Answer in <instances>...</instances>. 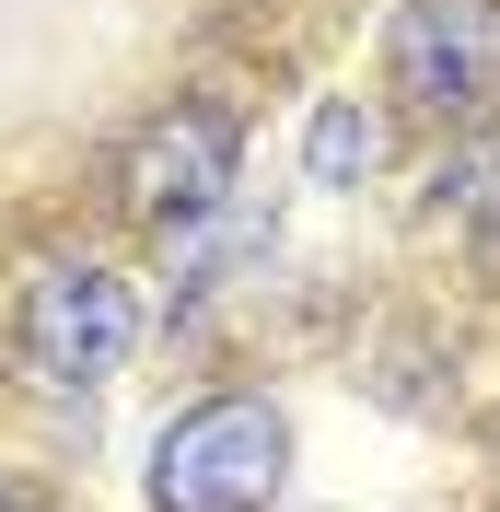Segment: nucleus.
<instances>
[{
	"label": "nucleus",
	"instance_id": "obj_1",
	"mask_svg": "<svg viewBox=\"0 0 500 512\" xmlns=\"http://www.w3.org/2000/svg\"><path fill=\"white\" fill-rule=\"evenodd\" d=\"M140 350V291L82 245H47L12 280V361L35 384H59V396H94L117 361Z\"/></svg>",
	"mask_w": 500,
	"mask_h": 512
},
{
	"label": "nucleus",
	"instance_id": "obj_2",
	"mask_svg": "<svg viewBox=\"0 0 500 512\" xmlns=\"http://www.w3.org/2000/svg\"><path fill=\"white\" fill-rule=\"evenodd\" d=\"M233 175H245V128H233V105L175 94L163 117L128 128V152H117V210H128V233L187 245V233H210L221 210H233Z\"/></svg>",
	"mask_w": 500,
	"mask_h": 512
},
{
	"label": "nucleus",
	"instance_id": "obj_3",
	"mask_svg": "<svg viewBox=\"0 0 500 512\" xmlns=\"http://www.w3.org/2000/svg\"><path fill=\"white\" fill-rule=\"evenodd\" d=\"M291 419L268 396H198L152 443V512H280Z\"/></svg>",
	"mask_w": 500,
	"mask_h": 512
},
{
	"label": "nucleus",
	"instance_id": "obj_4",
	"mask_svg": "<svg viewBox=\"0 0 500 512\" xmlns=\"http://www.w3.org/2000/svg\"><path fill=\"white\" fill-rule=\"evenodd\" d=\"M384 82L419 128H477L500 105V0H407L384 35Z\"/></svg>",
	"mask_w": 500,
	"mask_h": 512
},
{
	"label": "nucleus",
	"instance_id": "obj_5",
	"mask_svg": "<svg viewBox=\"0 0 500 512\" xmlns=\"http://www.w3.org/2000/svg\"><path fill=\"white\" fill-rule=\"evenodd\" d=\"M431 233H466L477 256H500V140H442V163H431Z\"/></svg>",
	"mask_w": 500,
	"mask_h": 512
},
{
	"label": "nucleus",
	"instance_id": "obj_6",
	"mask_svg": "<svg viewBox=\"0 0 500 512\" xmlns=\"http://www.w3.org/2000/svg\"><path fill=\"white\" fill-rule=\"evenodd\" d=\"M303 163H314V187H373L384 175V117L373 105H314V128H303Z\"/></svg>",
	"mask_w": 500,
	"mask_h": 512
},
{
	"label": "nucleus",
	"instance_id": "obj_7",
	"mask_svg": "<svg viewBox=\"0 0 500 512\" xmlns=\"http://www.w3.org/2000/svg\"><path fill=\"white\" fill-rule=\"evenodd\" d=\"M0 512H35V489H24V478H0Z\"/></svg>",
	"mask_w": 500,
	"mask_h": 512
}]
</instances>
